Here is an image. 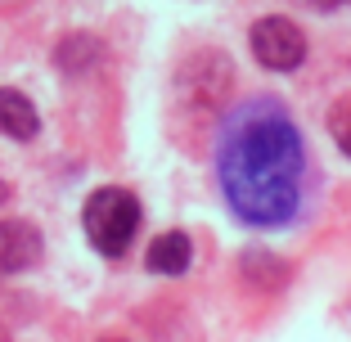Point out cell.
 Returning <instances> with one entry per match:
<instances>
[{
    "instance_id": "8992f818",
    "label": "cell",
    "mask_w": 351,
    "mask_h": 342,
    "mask_svg": "<svg viewBox=\"0 0 351 342\" xmlns=\"http://www.w3.org/2000/svg\"><path fill=\"white\" fill-rule=\"evenodd\" d=\"M36 126H41V117H36L27 95L23 90H0V131L14 135V140H32Z\"/></svg>"
},
{
    "instance_id": "3957f363",
    "label": "cell",
    "mask_w": 351,
    "mask_h": 342,
    "mask_svg": "<svg viewBox=\"0 0 351 342\" xmlns=\"http://www.w3.org/2000/svg\"><path fill=\"white\" fill-rule=\"evenodd\" d=\"M248 41H252L257 63H261V68H270V73H293V68L306 59V36H302V27H298V23H289V19H261V23H252Z\"/></svg>"
},
{
    "instance_id": "ba28073f",
    "label": "cell",
    "mask_w": 351,
    "mask_h": 342,
    "mask_svg": "<svg viewBox=\"0 0 351 342\" xmlns=\"http://www.w3.org/2000/svg\"><path fill=\"white\" fill-rule=\"evenodd\" d=\"M243 275H248V280H261V284H279L284 280V266H279L270 252H243Z\"/></svg>"
},
{
    "instance_id": "7c38bea8",
    "label": "cell",
    "mask_w": 351,
    "mask_h": 342,
    "mask_svg": "<svg viewBox=\"0 0 351 342\" xmlns=\"http://www.w3.org/2000/svg\"><path fill=\"white\" fill-rule=\"evenodd\" d=\"M104 342H117V338H104Z\"/></svg>"
},
{
    "instance_id": "52a82bcc",
    "label": "cell",
    "mask_w": 351,
    "mask_h": 342,
    "mask_svg": "<svg viewBox=\"0 0 351 342\" xmlns=\"http://www.w3.org/2000/svg\"><path fill=\"white\" fill-rule=\"evenodd\" d=\"M54 59H59L63 73H82V68H90V63L99 59V41H95V36H68V41L54 50Z\"/></svg>"
},
{
    "instance_id": "6da1fadb",
    "label": "cell",
    "mask_w": 351,
    "mask_h": 342,
    "mask_svg": "<svg viewBox=\"0 0 351 342\" xmlns=\"http://www.w3.org/2000/svg\"><path fill=\"white\" fill-rule=\"evenodd\" d=\"M217 185L243 225H293L311 203V154L293 113L270 95H252L221 117Z\"/></svg>"
},
{
    "instance_id": "8fae6325",
    "label": "cell",
    "mask_w": 351,
    "mask_h": 342,
    "mask_svg": "<svg viewBox=\"0 0 351 342\" xmlns=\"http://www.w3.org/2000/svg\"><path fill=\"white\" fill-rule=\"evenodd\" d=\"M5 194H10V185H5V180H0V203H5Z\"/></svg>"
},
{
    "instance_id": "7a4b0ae2",
    "label": "cell",
    "mask_w": 351,
    "mask_h": 342,
    "mask_svg": "<svg viewBox=\"0 0 351 342\" xmlns=\"http://www.w3.org/2000/svg\"><path fill=\"white\" fill-rule=\"evenodd\" d=\"M140 230V203L126 189H99L86 203V239L104 257H122Z\"/></svg>"
},
{
    "instance_id": "9c48e42d",
    "label": "cell",
    "mask_w": 351,
    "mask_h": 342,
    "mask_svg": "<svg viewBox=\"0 0 351 342\" xmlns=\"http://www.w3.org/2000/svg\"><path fill=\"white\" fill-rule=\"evenodd\" d=\"M333 135H338L342 154H351V104H342L338 113H333Z\"/></svg>"
},
{
    "instance_id": "5b68a950",
    "label": "cell",
    "mask_w": 351,
    "mask_h": 342,
    "mask_svg": "<svg viewBox=\"0 0 351 342\" xmlns=\"http://www.w3.org/2000/svg\"><path fill=\"white\" fill-rule=\"evenodd\" d=\"M145 261L158 275H185L189 261H194V243H189V234H180V230H167V234H158L154 243H149Z\"/></svg>"
},
{
    "instance_id": "30bf717a",
    "label": "cell",
    "mask_w": 351,
    "mask_h": 342,
    "mask_svg": "<svg viewBox=\"0 0 351 342\" xmlns=\"http://www.w3.org/2000/svg\"><path fill=\"white\" fill-rule=\"evenodd\" d=\"M306 5H315V10H333V5H342V0H306Z\"/></svg>"
},
{
    "instance_id": "277c9868",
    "label": "cell",
    "mask_w": 351,
    "mask_h": 342,
    "mask_svg": "<svg viewBox=\"0 0 351 342\" xmlns=\"http://www.w3.org/2000/svg\"><path fill=\"white\" fill-rule=\"evenodd\" d=\"M41 257V234L27 221H0V275L36 266Z\"/></svg>"
}]
</instances>
